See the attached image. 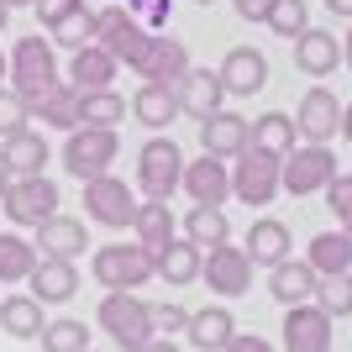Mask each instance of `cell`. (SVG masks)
I'll list each match as a JSON object with an SVG mask.
<instances>
[{"label":"cell","mask_w":352,"mask_h":352,"mask_svg":"<svg viewBox=\"0 0 352 352\" xmlns=\"http://www.w3.org/2000/svg\"><path fill=\"white\" fill-rule=\"evenodd\" d=\"M6 58H11V79H6V85H11L16 95H27V105L63 79L53 37H37V32H32V37H16V47L6 53Z\"/></svg>","instance_id":"obj_1"},{"label":"cell","mask_w":352,"mask_h":352,"mask_svg":"<svg viewBox=\"0 0 352 352\" xmlns=\"http://www.w3.org/2000/svg\"><path fill=\"white\" fill-rule=\"evenodd\" d=\"M100 331L116 342L121 352H142L147 342H158L153 337V316H147V305L132 289H111L100 300Z\"/></svg>","instance_id":"obj_2"},{"label":"cell","mask_w":352,"mask_h":352,"mask_svg":"<svg viewBox=\"0 0 352 352\" xmlns=\"http://www.w3.org/2000/svg\"><path fill=\"white\" fill-rule=\"evenodd\" d=\"M179 179H184V153L168 132H153L137 153V184H142L147 200H174Z\"/></svg>","instance_id":"obj_3"},{"label":"cell","mask_w":352,"mask_h":352,"mask_svg":"<svg viewBox=\"0 0 352 352\" xmlns=\"http://www.w3.org/2000/svg\"><path fill=\"white\" fill-rule=\"evenodd\" d=\"M116 158H121L116 126H74L69 142H63V168H69L79 184L111 174V163H116Z\"/></svg>","instance_id":"obj_4"},{"label":"cell","mask_w":352,"mask_h":352,"mask_svg":"<svg viewBox=\"0 0 352 352\" xmlns=\"http://www.w3.org/2000/svg\"><path fill=\"white\" fill-rule=\"evenodd\" d=\"M279 174H284V158H274L263 147H242L232 158V195L242 206H268V200L284 190Z\"/></svg>","instance_id":"obj_5"},{"label":"cell","mask_w":352,"mask_h":352,"mask_svg":"<svg viewBox=\"0 0 352 352\" xmlns=\"http://www.w3.org/2000/svg\"><path fill=\"white\" fill-rule=\"evenodd\" d=\"M79 206H85V216L95 221V226H111V232H121V226H132V221H137V195H132V184L116 179V174L85 179Z\"/></svg>","instance_id":"obj_6"},{"label":"cell","mask_w":352,"mask_h":352,"mask_svg":"<svg viewBox=\"0 0 352 352\" xmlns=\"http://www.w3.org/2000/svg\"><path fill=\"white\" fill-rule=\"evenodd\" d=\"M95 279L105 289H142L147 279H158V263H153V252L142 242H126V248H100L95 252Z\"/></svg>","instance_id":"obj_7"},{"label":"cell","mask_w":352,"mask_h":352,"mask_svg":"<svg viewBox=\"0 0 352 352\" xmlns=\"http://www.w3.org/2000/svg\"><path fill=\"white\" fill-rule=\"evenodd\" d=\"M0 210H6L16 226H43L47 216H58V184H53L47 174L11 179L6 195H0Z\"/></svg>","instance_id":"obj_8"},{"label":"cell","mask_w":352,"mask_h":352,"mask_svg":"<svg viewBox=\"0 0 352 352\" xmlns=\"http://www.w3.org/2000/svg\"><path fill=\"white\" fill-rule=\"evenodd\" d=\"M126 69L142 79V85H179V74L190 69V53L179 37H163V32H147V43L137 47V58Z\"/></svg>","instance_id":"obj_9"},{"label":"cell","mask_w":352,"mask_h":352,"mask_svg":"<svg viewBox=\"0 0 352 352\" xmlns=\"http://www.w3.org/2000/svg\"><path fill=\"white\" fill-rule=\"evenodd\" d=\"M331 179H337V153L321 147V142H305V147H294L289 158H284L279 184L289 195H316V190H326Z\"/></svg>","instance_id":"obj_10"},{"label":"cell","mask_w":352,"mask_h":352,"mask_svg":"<svg viewBox=\"0 0 352 352\" xmlns=\"http://www.w3.org/2000/svg\"><path fill=\"white\" fill-rule=\"evenodd\" d=\"M294 126H300L305 142H321V147H331V137H342V100L331 95V85H310L300 95Z\"/></svg>","instance_id":"obj_11"},{"label":"cell","mask_w":352,"mask_h":352,"mask_svg":"<svg viewBox=\"0 0 352 352\" xmlns=\"http://www.w3.org/2000/svg\"><path fill=\"white\" fill-rule=\"evenodd\" d=\"M95 43H100L116 63H132L137 47L147 43V27L126 11V6H105V11H95Z\"/></svg>","instance_id":"obj_12"},{"label":"cell","mask_w":352,"mask_h":352,"mask_svg":"<svg viewBox=\"0 0 352 352\" xmlns=\"http://www.w3.org/2000/svg\"><path fill=\"white\" fill-rule=\"evenodd\" d=\"M200 274H206V284L221 294V300H236V294L252 289V258H248L242 248H232V242L210 248L206 263H200Z\"/></svg>","instance_id":"obj_13"},{"label":"cell","mask_w":352,"mask_h":352,"mask_svg":"<svg viewBox=\"0 0 352 352\" xmlns=\"http://www.w3.org/2000/svg\"><path fill=\"white\" fill-rule=\"evenodd\" d=\"M179 190L190 195L195 206H226V200H232V163H226V158H210V153H200L195 163H184Z\"/></svg>","instance_id":"obj_14"},{"label":"cell","mask_w":352,"mask_h":352,"mask_svg":"<svg viewBox=\"0 0 352 352\" xmlns=\"http://www.w3.org/2000/svg\"><path fill=\"white\" fill-rule=\"evenodd\" d=\"M174 95H179V116H195V121H206L210 111L226 105V85H221V74L216 69H195V63L179 74Z\"/></svg>","instance_id":"obj_15"},{"label":"cell","mask_w":352,"mask_h":352,"mask_svg":"<svg viewBox=\"0 0 352 352\" xmlns=\"http://www.w3.org/2000/svg\"><path fill=\"white\" fill-rule=\"evenodd\" d=\"M284 347L289 352H331V316L321 305H284Z\"/></svg>","instance_id":"obj_16"},{"label":"cell","mask_w":352,"mask_h":352,"mask_svg":"<svg viewBox=\"0 0 352 352\" xmlns=\"http://www.w3.org/2000/svg\"><path fill=\"white\" fill-rule=\"evenodd\" d=\"M294 69L310 79H331L342 69V37H331L326 27H305L294 37Z\"/></svg>","instance_id":"obj_17"},{"label":"cell","mask_w":352,"mask_h":352,"mask_svg":"<svg viewBox=\"0 0 352 352\" xmlns=\"http://www.w3.org/2000/svg\"><path fill=\"white\" fill-rule=\"evenodd\" d=\"M216 74H221V85H226V95L248 100V95H258L268 85V58H263V47H232Z\"/></svg>","instance_id":"obj_18"},{"label":"cell","mask_w":352,"mask_h":352,"mask_svg":"<svg viewBox=\"0 0 352 352\" xmlns=\"http://www.w3.org/2000/svg\"><path fill=\"white\" fill-rule=\"evenodd\" d=\"M116 69L121 63L111 58L100 43H85V47L69 53V74H63V79H69L79 95H89V89H116Z\"/></svg>","instance_id":"obj_19"},{"label":"cell","mask_w":352,"mask_h":352,"mask_svg":"<svg viewBox=\"0 0 352 352\" xmlns=\"http://www.w3.org/2000/svg\"><path fill=\"white\" fill-rule=\"evenodd\" d=\"M47 158H53V147H47L43 132H16L0 142V168H6V179H32V174H43Z\"/></svg>","instance_id":"obj_20"},{"label":"cell","mask_w":352,"mask_h":352,"mask_svg":"<svg viewBox=\"0 0 352 352\" xmlns=\"http://www.w3.org/2000/svg\"><path fill=\"white\" fill-rule=\"evenodd\" d=\"M248 147V116H236V111H210L206 121H200V153H210V158H236Z\"/></svg>","instance_id":"obj_21"},{"label":"cell","mask_w":352,"mask_h":352,"mask_svg":"<svg viewBox=\"0 0 352 352\" xmlns=\"http://www.w3.org/2000/svg\"><path fill=\"white\" fill-rule=\"evenodd\" d=\"M27 284H32V300H37V305H63V300L79 294V268L63 263V258H37Z\"/></svg>","instance_id":"obj_22"},{"label":"cell","mask_w":352,"mask_h":352,"mask_svg":"<svg viewBox=\"0 0 352 352\" xmlns=\"http://www.w3.org/2000/svg\"><path fill=\"white\" fill-rule=\"evenodd\" d=\"M37 248H43V258L74 263V258L89 248V232H85V221H74V216H47L43 226H37Z\"/></svg>","instance_id":"obj_23"},{"label":"cell","mask_w":352,"mask_h":352,"mask_svg":"<svg viewBox=\"0 0 352 352\" xmlns=\"http://www.w3.org/2000/svg\"><path fill=\"white\" fill-rule=\"evenodd\" d=\"M248 147H263L274 158H289L294 147H300V126H294L289 111H268V116L248 121Z\"/></svg>","instance_id":"obj_24"},{"label":"cell","mask_w":352,"mask_h":352,"mask_svg":"<svg viewBox=\"0 0 352 352\" xmlns=\"http://www.w3.org/2000/svg\"><path fill=\"white\" fill-rule=\"evenodd\" d=\"M32 121H47L53 132H74V126H79V89H74L69 79L43 89V95L32 100Z\"/></svg>","instance_id":"obj_25"},{"label":"cell","mask_w":352,"mask_h":352,"mask_svg":"<svg viewBox=\"0 0 352 352\" xmlns=\"http://www.w3.org/2000/svg\"><path fill=\"white\" fill-rule=\"evenodd\" d=\"M252 258V268L263 263V268H279L284 258H289V226L284 221H274V216H263V221H252L248 226V248H242Z\"/></svg>","instance_id":"obj_26"},{"label":"cell","mask_w":352,"mask_h":352,"mask_svg":"<svg viewBox=\"0 0 352 352\" xmlns=\"http://www.w3.org/2000/svg\"><path fill=\"white\" fill-rule=\"evenodd\" d=\"M132 116L142 121L147 132H168L179 121V95H174V85H142L132 95Z\"/></svg>","instance_id":"obj_27"},{"label":"cell","mask_w":352,"mask_h":352,"mask_svg":"<svg viewBox=\"0 0 352 352\" xmlns=\"http://www.w3.org/2000/svg\"><path fill=\"white\" fill-rule=\"evenodd\" d=\"M153 263H158V279H163V284H195L206 258H200V248H195L190 236H174L168 248L153 252Z\"/></svg>","instance_id":"obj_28"},{"label":"cell","mask_w":352,"mask_h":352,"mask_svg":"<svg viewBox=\"0 0 352 352\" xmlns=\"http://www.w3.org/2000/svg\"><path fill=\"white\" fill-rule=\"evenodd\" d=\"M184 337H190L200 352H221L226 342L236 337V321H232V310H226V305H206V310H195V316H190V331H184Z\"/></svg>","instance_id":"obj_29"},{"label":"cell","mask_w":352,"mask_h":352,"mask_svg":"<svg viewBox=\"0 0 352 352\" xmlns=\"http://www.w3.org/2000/svg\"><path fill=\"white\" fill-rule=\"evenodd\" d=\"M305 263L316 268V279H331V274H352V236L347 232H321L310 242Z\"/></svg>","instance_id":"obj_30"},{"label":"cell","mask_w":352,"mask_h":352,"mask_svg":"<svg viewBox=\"0 0 352 352\" xmlns=\"http://www.w3.org/2000/svg\"><path fill=\"white\" fill-rule=\"evenodd\" d=\"M174 210H168V200H142L137 206V221H132V232H137V242H142L147 252H158V248H168L174 242Z\"/></svg>","instance_id":"obj_31"},{"label":"cell","mask_w":352,"mask_h":352,"mask_svg":"<svg viewBox=\"0 0 352 352\" xmlns=\"http://www.w3.org/2000/svg\"><path fill=\"white\" fill-rule=\"evenodd\" d=\"M43 305L32 300V294H6L0 300V331H11V337L32 342V337H43Z\"/></svg>","instance_id":"obj_32"},{"label":"cell","mask_w":352,"mask_h":352,"mask_svg":"<svg viewBox=\"0 0 352 352\" xmlns=\"http://www.w3.org/2000/svg\"><path fill=\"white\" fill-rule=\"evenodd\" d=\"M268 289H274L279 305H305L310 294H316V268H310V263H289V258H284V263L274 268Z\"/></svg>","instance_id":"obj_33"},{"label":"cell","mask_w":352,"mask_h":352,"mask_svg":"<svg viewBox=\"0 0 352 352\" xmlns=\"http://www.w3.org/2000/svg\"><path fill=\"white\" fill-rule=\"evenodd\" d=\"M32 268H37V242L0 232V284H27Z\"/></svg>","instance_id":"obj_34"},{"label":"cell","mask_w":352,"mask_h":352,"mask_svg":"<svg viewBox=\"0 0 352 352\" xmlns=\"http://www.w3.org/2000/svg\"><path fill=\"white\" fill-rule=\"evenodd\" d=\"M184 236H190L195 248H221L226 236H232V221H226V210L221 206H190V216H184Z\"/></svg>","instance_id":"obj_35"},{"label":"cell","mask_w":352,"mask_h":352,"mask_svg":"<svg viewBox=\"0 0 352 352\" xmlns=\"http://www.w3.org/2000/svg\"><path fill=\"white\" fill-rule=\"evenodd\" d=\"M132 100H121V89H89L79 95V126H121Z\"/></svg>","instance_id":"obj_36"},{"label":"cell","mask_w":352,"mask_h":352,"mask_svg":"<svg viewBox=\"0 0 352 352\" xmlns=\"http://www.w3.org/2000/svg\"><path fill=\"white\" fill-rule=\"evenodd\" d=\"M263 27L274 32V37H300V32L310 27V6L305 0H274L263 16Z\"/></svg>","instance_id":"obj_37"},{"label":"cell","mask_w":352,"mask_h":352,"mask_svg":"<svg viewBox=\"0 0 352 352\" xmlns=\"http://www.w3.org/2000/svg\"><path fill=\"white\" fill-rule=\"evenodd\" d=\"M43 347L47 352H89V326L63 316V321H47L43 326Z\"/></svg>","instance_id":"obj_38"},{"label":"cell","mask_w":352,"mask_h":352,"mask_svg":"<svg viewBox=\"0 0 352 352\" xmlns=\"http://www.w3.org/2000/svg\"><path fill=\"white\" fill-rule=\"evenodd\" d=\"M316 300L321 310L337 321V316H352V274H331V279H316Z\"/></svg>","instance_id":"obj_39"},{"label":"cell","mask_w":352,"mask_h":352,"mask_svg":"<svg viewBox=\"0 0 352 352\" xmlns=\"http://www.w3.org/2000/svg\"><path fill=\"white\" fill-rule=\"evenodd\" d=\"M27 126H32L27 95H16L11 85H0V142H6V137H16V132H27Z\"/></svg>","instance_id":"obj_40"},{"label":"cell","mask_w":352,"mask_h":352,"mask_svg":"<svg viewBox=\"0 0 352 352\" xmlns=\"http://www.w3.org/2000/svg\"><path fill=\"white\" fill-rule=\"evenodd\" d=\"M47 37H53V47H69V53L85 47V43H95V11L85 6L79 16H69V21H63L58 32H47Z\"/></svg>","instance_id":"obj_41"},{"label":"cell","mask_w":352,"mask_h":352,"mask_svg":"<svg viewBox=\"0 0 352 352\" xmlns=\"http://www.w3.org/2000/svg\"><path fill=\"white\" fill-rule=\"evenodd\" d=\"M32 11H37V27L43 32H58L69 16L85 11V0H32Z\"/></svg>","instance_id":"obj_42"},{"label":"cell","mask_w":352,"mask_h":352,"mask_svg":"<svg viewBox=\"0 0 352 352\" xmlns=\"http://www.w3.org/2000/svg\"><path fill=\"white\" fill-rule=\"evenodd\" d=\"M147 316H153V337H163V342H174L179 331H190V316L179 305H147Z\"/></svg>","instance_id":"obj_43"},{"label":"cell","mask_w":352,"mask_h":352,"mask_svg":"<svg viewBox=\"0 0 352 352\" xmlns=\"http://www.w3.org/2000/svg\"><path fill=\"white\" fill-rule=\"evenodd\" d=\"M326 200H331V210H337L342 232L352 236V174H337L331 184H326Z\"/></svg>","instance_id":"obj_44"},{"label":"cell","mask_w":352,"mask_h":352,"mask_svg":"<svg viewBox=\"0 0 352 352\" xmlns=\"http://www.w3.org/2000/svg\"><path fill=\"white\" fill-rule=\"evenodd\" d=\"M126 11H132L147 32H163V27H168V11H174V6H168V0H126Z\"/></svg>","instance_id":"obj_45"},{"label":"cell","mask_w":352,"mask_h":352,"mask_svg":"<svg viewBox=\"0 0 352 352\" xmlns=\"http://www.w3.org/2000/svg\"><path fill=\"white\" fill-rule=\"evenodd\" d=\"M268 6H274V0H232V11L242 16V21H263Z\"/></svg>","instance_id":"obj_46"},{"label":"cell","mask_w":352,"mask_h":352,"mask_svg":"<svg viewBox=\"0 0 352 352\" xmlns=\"http://www.w3.org/2000/svg\"><path fill=\"white\" fill-rule=\"evenodd\" d=\"M221 352H274V347H268L263 337H242V331H236V337L226 342V347H221Z\"/></svg>","instance_id":"obj_47"},{"label":"cell","mask_w":352,"mask_h":352,"mask_svg":"<svg viewBox=\"0 0 352 352\" xmlns=\"http://www.w3.org/2000/svg\"><path fill=\"white\" fill-rule=\"evenodd\" d=\"M326 11H331V16H347V21H352V0H326Z\"/></svg>","instance_id":"obj_48"},{"label":"cell","mask_w":352,"mask_h":352,"mask_svg":"<svg viewBox=\"0 0 352 352\" xmlns=\"http://www.w3.org/2000/svg\"><path fill=\"white\" fill-rule=\"evenodd\" d=\"M342 137H347V142H352V100L342 105Z\"/></svg>","instance_id":"obj_49"},{"label":"cell","mask_w":352,"mask_h":352,"mask_svg":"<svg viewBox=\"0 0 352 352\" xmlns=\"http://www.w3.org/2000/svg\"><path fill=\"white\" fill-rule=\"evenodd\" d=\"M342 63L352 69V27H347V37H342Z\"/></svg>","instance_id":"obj_50"},{"label":"cell","mask_w":352,"mask_h":352,"mask_svg":"<svg viewBox=\"0 0 352 352\" xmlns=\"http://www.w3.org/2000/svg\"><path fill=\"white\" fill-rule=\"evenodd\" d=\"M142 352H179V347H174V342H147Z\"/></svg>","instance_id":"obj_51"},{"label":"cell","mask_w":352,"mask_h":352,"mask_svg":"<svg viewBox=\"0 0 352 352\" xmlns=\"http://www.w3.org/2000/svg\"><path fill=\"white\" fill-rule=\"evenodd\" d=\"M6 79H11V58H6V53H0V85H6Z\"/></svg>","instance_id":"obj_52"},{"label":"cell","mask_w":352,"mask_h":352,"mask_svg":"<svg viewBox=\"0 0 352 352\" xmlns=\"http://www.w3.org/2000/svg\"><path fill=\"white\" fill-rule=\"evenodd\" d=\"M6 21H11V6H6V0H0V32H6Z\"/></svg>","instance_id":"obj_53"},{"label":"cell","mask_w":352,"mask_h":352,"mask_svg":"<svg viewBox=\"0 0 352 352\" xmlns=\"http://www.w3.org/2000/svg\"><path fill=\"white\" fill-rule=\"evenodd\" d=\"M6 184H11V179H6V168H0V195H6Z\"/></svg>","instance_id":"obj_54"},{"label":"cell","mask_w":352,"mask_h":352,"mask_svg":"<svg viewBox=\"0 0 352 352\" xmlns=\"http://www.w3.org/2000/svg\"><path fill=\"white\" fill-rule=\"evenodd\" d=\"M6 6H11V11H16V6H32V0H6Z\"/></svg>","instance_id":"obj_55"},{"label":"cell","mask_w":352,"mask_h":352,"mask_svg":"<svg viewBox=\"0 0 352 352\" xmlns=\"http://www.w3.org/2000/svg\"><path fill=\"white\" fill-rule=\"evenodd\" d=\"M195 6H216V0H195Z\"/></svg>","instance_id":"obj_56"}]
</instances>
